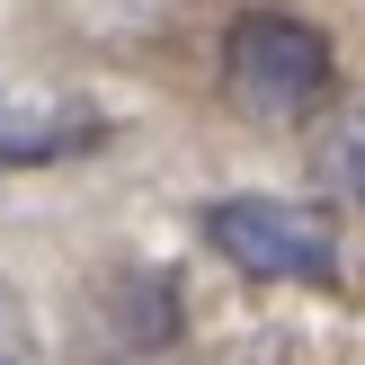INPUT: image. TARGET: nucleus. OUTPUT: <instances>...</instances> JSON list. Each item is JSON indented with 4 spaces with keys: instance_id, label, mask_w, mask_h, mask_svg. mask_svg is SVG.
Masks as SVG:
<instances>
[{
    "instance_id": "20e7f679",
    "label": "nucleus",
    "mask_w": 365,
    "mask_h": 365,
    "mask_svg": "<svg viewBox=\"0 0 365 365\" xmlns=\"http://www.w3.org/2000/svg\"><path fill=\"white\" fill-rule=\"evenodd\" d=\"M321 160H330V178H339L348 196H365V107H348V125L321 143Z\"/></svg>"
},
{
    "instance_id": "7ed1b4c3",
    "label": "nucleus",
    "mask_w": 365,
    "mask_h": 365,
    "mask_svg": "<svg viewBox=\"0 0 365 365\" xmlns=\"http://www.w3.org/2000/svg\"><path fill=\"white\" fill-rule=\"evenodd\" d=\"M0 365H45V339H36V321H27L9 277H0Z\"/></svg>"
},
{
    "instance_id": "f03ea898",
    "label": "nucleus",
    "mask_w": 365,
    "mask_h": 365,
    "mask_svg": "<svg viewBox=\"0 0 365 365\" xmlns=\"http://www.w3.org/2000/svg\"><path fill=\"white\" fill-rule=\"evenodd\" d=\"M205 241L259 285H339V232L330 214L285 205V196H214Z\"/></svg>"
},
{
    "instance_id": "f257e3e1",
    "label": "nucleus",
    "mask_w": 365,
    "mask_h": 365,
    "mask_svg": "<svg viewBox=\"0 0 365 365\" xmlns=\"http://www.w3.org/2000/svg\"><path fill=\"white\" fill-rule=\"evenodd\" d=\"M330 89H339V63L321 45V27H303L285 9H241L232 18V36H223V98L250 125H303V116L330 107Z\"/></svg>"
}]
</instances>
